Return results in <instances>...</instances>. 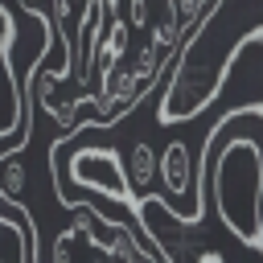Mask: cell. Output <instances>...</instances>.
Returning a JSON list of instances; mask_svg holds the SVG:
<instances>
[{"label": "cell", "mask_w": 263, "mask_h": 263, "mask_svg": "<svg viewBox=\"0 0 263 263\" xmlns=\"http://www.w3.org/2000/svg\"><path fill=\"white\" fill-rule=\"evenodd\" d=\"M197 185L222 226L263 259V103H242L205 132Z\"/></svg>", "instance_id": "7a4b0ae2"}, {"label": "cell", "mask_w": 263, "mask_h": 263, "mask_svg": "<svg viewBox=\"0 0 263 263\" xmlns=\"http://www.w3.org/2000/svg\"><path fill=\"white\" fill-rule=\"evenodd\" d=\"M70 185L86 189V193H103V197L123 201V205H136L132 185H127V168H123L119 152L103 148V144L74 152V160H70Z\"/></svg>", "instance_id": "277c9868"}, {"label": "cell", "mask_w": 263, "mask_h": 263, "mask_svg": "<svg viewBox=\"0 0 263 263\" xmlns=\"http://www.w3.org/2000/svg\"><path fill=\"white\" fill-rule=\"evenodd\" d=\"M127 21L136 29H148L152 25V12H148V0H127Z\"/></svg>", "instance_id": "52a82bcc"}, {"label": "cell", "mask_w": 263, "mask_h": 263, "mask_svg": "<svg viewBox=\"0 0 263 263\" xmlns=\"http://www.w3.org/2000/svg\"><path fill=\"white\" fill-rule=\"evenodd\" d=\"M263 41V0H214L197 25L177 41L173 74L164 82L156 119L160 123H189L197 119L226 86L234 58Z\"/></svg>", "instance_id": "6da1fadb"}, {"label": "cell", "mask_w": 263, "mask_h": 263, "mask_svg": "<svg viewBox=\"0 0 263 263\" xmlns=\"http://www.w3.org/2000/svg\"><path fill=\"white\" fill-rule=\"evenodd\" d=\"M156 177L164 185V201L177 218H185L189 226H201L205 222V193L197 185V164H193V152L185 140H168V148L156 156Z\"/></svg>", "instance_id": "3957f363"}, {"label": "cell", "mask_w": 263, "mask_h": 263, "mask_svg": "<svg viewBox=\"0 0 263 263\" xmlns=\"http://www.w3.org/2000/svg\"><path fill=\"white\" fill-rule=\"evenodd\" d=\"M127 185H132V193L140 189V193H148V185L156 181V152H152V144H144V140H136L132 144V152H127Z\"/></svg>", "instance_id": "8992f818"}, {"label": "cell", "mask_w": 263, "mask_h": 263, "mask_svg": "<svg viewBox=\"0 0 263 263\" xmlns=\"http://www.w3.org/2000/svg\"><path fill=\"white\" fill-rule=\"evenodd\" d=\"M70 214H74V226L70 230L86 238V251H103V255H119V259H156L152 247H140L123 222L103 218L90 201H74Z\"/></svg>", "instance_id": "5b68a950"}]
</instances>
